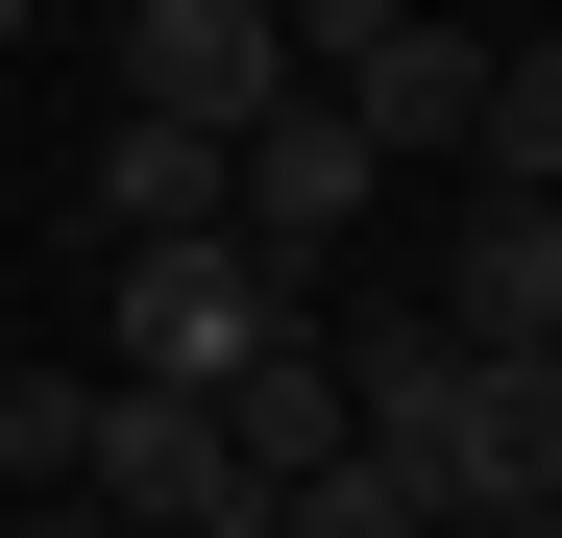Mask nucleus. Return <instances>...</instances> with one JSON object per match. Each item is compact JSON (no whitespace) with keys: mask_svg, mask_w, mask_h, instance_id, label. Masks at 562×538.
I'll return each mask as SVG.
<instances>
[{"mask_svg":"<svg viewBox=\"0 0 562 538\" xmlns=\"http://www.w3.org/2000/svg\"><path fill=\"white\" fill-rule=\"evenodd\" d=\"M342 440H367L440 538H562V514H538V368H490V343H440V318L342 343Z\"/></svg>","mask_w":562,"mask_h":538,"instance_id":"nucleus-1","label":"nucleus"},{"mask_svg":"<svg viewBox=\"0 0 562 538\" xmlns=\"http://www.w3.org/2000/svg\"><path fill=\"white\" fill-rule=\"evenodd\" d=\"M99 343H123V392H245V368H294V343H318V269H269L245 221H196V245H99Z\"/></svg>","mask_w":562,"mask_h":538,"instance_id":"nucleus-2","label":"nucleus"},{"mask_svg":"<svg viewBox=\"0 0 562 538\" xmlns=\"http://www.w3.org/2000/svg\"><path fill=\"white\" fill-rule=\"evenodd\" d=\"M367 197H392V147H367L318 74H294V99H269L245 147H221V221H245L269 269H342V245H367Z\"/></svg>","mask_w":562,"mask_h":538,"instance_id":"nucleus-3","label":"nucleus"},{"mask_svg":"<svg viewBox=\"0 0 562 538\" xmlns=\"http://www.w3.org/2000/svg\"><path fill=\"white\" fill-rule=\"evenodd\" d=\"M74 490H99V514H147V538H269V490H245L221 392H99V440H74Z\"/></svg>","mask_w":562,"mask_h":538,"instance_id":"nucleus-4","label":"nucleus"},{"mask_svg":"<svg viewBox=\"0 0 562 538\" xmlns=\"http://www.w3.org/2000/svg\"><path fill=\"white\" fill-rule=\"evenodd\" d=\"M123 99L147 123H269V99H294V0H123Z\"/></svg>","mask_w":562,"mask_h":538,"instance_id":"nucleus-5","label":"nucleus"},{"mask_svg":"<svg viewBox=\"0 0 562 538\" xmlns=\"http://www.w3.org/2000/svg\"><path fill=\"white\" fill-rule=\"evenodd\" d=\"M221 221V123H99V147H74V245H196Z\"/></svg>","mask_w":562,"mask_h":538,"instance_id":"nucleus-6","label":"nucleus"},{"mask_svg":"<svg viewBox=\"0 0 562 538\" xmlns=\"http://www.w3.org/2000/svg\"><path fill=\"white\" fill-rule=\"evenodd\" d=\"M440 343H490V368H562V197H490V221H464Z\"/></svg>","mask_w":562,"mask_h":538,"instance_id":"nucleus-7","label":"nucleus"},{"mask_svg":"<svg viewBox=\"0 0 562 538\" xmlns=\"http://www.w3.org/2000/svg\"><path fill=\"white\" fill-rule=\"evenodd\" d=\"M221 440H245V490H318V466H342V368H318V343H294V368H245Z\"/></svg>","mask_w":562,"mask_h":538,"instance_id":"nucleus-8","label":"nucleus"},{"mask_svg":"<svg viewBox=\"0 0 562 538\" xmlns=\"http://www.w3.org/2000/svg\"><path fill=\"white\" fill-rule=\"evenodd\" d=\"M464 147H490V197H562V25L490 49V123H464Z\"/></svg>","mask_w":562,"mask_h":538,"instance_id":"nucleus-9","label":"nucleus"},{"mask_svg":"<svg viewBox=\"0 0 562 538\" xmlns=\"http://www.w3.org/2000/svg\"><path fill=\"white\" fill-rule=\"evenodd\" d=\"M74 440H99V392H74V368H0V490H74Z\"/></svg>","mask_w":562,"mask_h":538,"instance_id":"nucleus-10","label":"nucleus"},{"mask_svg":"<svg viewBox=\"0 0 562 538\" xmlns=\"http://www.w3.org/2000/svg\"><path fill=\"white\" fill-rule=\"evenodd\" d=\"M269 538H440V514H416V490H392V466H367V440H342L318 490H269Z\"/></svg>","mask_w":562,"mask_h":538,"instance_id":"nucleus-11","label":"nucleus"},{"mask_svg":"<svg viewBox=\"0 0 562 538\" xmlns=\"http://www.w3.org/2000/svg\"><path fill=\"white\" fill-rule=\"evenodd\" d=\"M538 514H562V368H538Z\"/></svg>","mask_w":562,"mask_h":538,"instance_id":"nucleus-12","label":"nucleus"},{"mask_svg":"<svg viewBox=\"0 0 562 538\" xmlns=\"http://www.w3.org/2000/svg\"><path fill=\"white\" fill-rule=\"evenodd\" d=\"M0 49H49V0H0Z\"/></svg>","mask_w":562,"mask_h":538,"instance_id":"nucleus-13","label":"nucleus"},{"mask_svg":"<svg viewBox=\"0 0 562 538\" xmlns=\"http://www.w3.org/2000/svg\"><path fill=\"white\" fill-rule=\"evenodd\" d=\"M0 221H25V147H0Z\"/></svg>","mask_w":562,"mask_h":538,"instance_id":"nucleus-14","label":"nucleus"}]
</instances>
